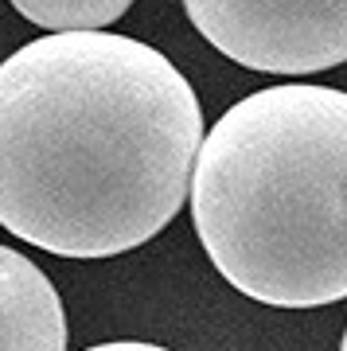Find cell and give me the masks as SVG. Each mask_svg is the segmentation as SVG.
<instances>
[{"label":"cell","instance_id":"5","mask_svg":"<svg viewBox=\"0 0 347 351\" xmlns=\"http://www.w3.org/2000/svg\"><path fill=\"white\" fill-rule=\"evenodd\" d=\"M16 12L47 32H106L133 0H8Z\"/></svg>","mask_w":347,"mask_h":351},{"label":"cell","instance_id":"2","mask_svg":"<svg viewBox=\"0 0 347 351\" xmlns=\"http://www.w3.org/2000/svg\"><path fill=\"white\" fill-rule=\"evenodd\" d=\"M191 223L250 301L320 308L347 297V90L265 86L203 133Z\"/></svg>","mask_w":347,"mask_h":351},{"label":"cell","instance_id":"6","mask_svg":"<svg viewBox=\"0 0 347 351\" xmlns=\"http://www.w3.org/2000/svg\"><path fill=\"white\" fill-rule=\"evenodd\" d=\"M86 351H172V348H160V343H141V339H113V343H94Z\"/></svg>","mask_w":347,"mask_h":351},{"label":"cell","instance_id":"1","mask_svg":"<svg viewBox=\"0 0 347 351\" xmlns=\"http://www.w3.org/2000/svg\"><path fill=\"white\" fill-rule=\"evenodd\" d=\"M203 110L164 51L55 32L0 63V226L55 258H117L187 199Z\"/></svg>","mask_w":347,"mask_h":351},{"label":"cell","instance_id":"3","mask_svg":"<svg viewBox=\"0 0 347 351\" xmlns=\"http://www.w3.org/2000/svg\"><path fill=\"white\" fill-rule=\"evenodd\" d=\"M184 12L246 71L316 75L347 63V0H184Z\"/></svg>","mask_w":347,"mask_h":351},{"label":"cell","instance_id":"4","mask_svg":"<svg viewBox=\"0 0 347 351\" xmlns=\"http://www.w3.org/2000/svg\"><path fill=\"white\" fill-rule=\"evenodd\" d=\"M0 351H67V313L32 258L0 246Z\"/></svg>","mask_w":347,"mask_h":351},{"label":"cell","instance_id":"7","mask_svg":"<svg viewBox=\"0 0 347 351\" xmlns=\"http://www.w3.org/2000/svg\"><path fill=\"white\" fill-rule=\"evenodd\" d=\"M339 351H347V332H344V343H339Z\"/></svg>","mask_w":347,"mask_h":351}]
</instances>
